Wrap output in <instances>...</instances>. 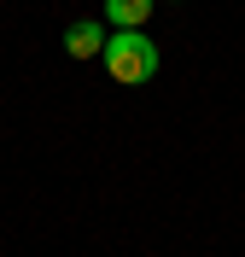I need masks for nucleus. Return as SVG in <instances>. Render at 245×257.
I'll return each mask as SVG.
<instances>
[{"label":"nucleus","mask_w":245,"mask_h":257,"mask_svg":"<svg viewBox=\"0 0 245 257\" xmlns=\"http://www.w3.org/2000/svg\"><path fill=\"white\" fill-rule=\"evenodd\" d=\"M105 76L123 82V88H134V82H152L158 76V41H152L146 30H117L111 41H105Z\"/></svg>","instance_id":"obj_1"},{"label":"nucleus","mask_w":245,"mask_h":257,"mask_svg":"<svg viewBox=\"0 0 245 257\" xmlns=\"http://www.w3.org/2000/svg\"><path fill=\"white\" fill-rule=\"evenodd\" d=\"M105 41H111V35H105L99 18H82V24H70V30H65V53H70V59H99Z\"/></svg>","instance_id":"obj_2"},{"label":"nucleus","mask_w":245,"mask_h":257,"mask_svg":"<svg viewBox=\"0 0 245 257\" xmlns=\"http://www.w3.org/2000/svg\"><path fill=\"white\" fill-rule=\"evenodd\" d=\"M152 18V0H105V24H117V30H140Z\"/></svg>","instance_id":"obj_3"}]
</instances>
